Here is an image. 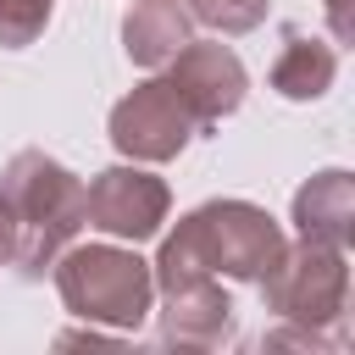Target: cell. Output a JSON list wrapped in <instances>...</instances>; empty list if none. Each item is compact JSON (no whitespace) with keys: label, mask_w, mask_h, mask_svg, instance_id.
I'll return each mask as SVG.
<instances>
[{"label":"cell","mask_w":355,"mask_h":355,"mask_svg":"<svg viewBox=\"0 0 355 355\" xmlns=\"http://www.w3.org/2000/svg\"><path fill=\"white\" fill-rule=\"evenodd\" d=\"M288 250L283 227L250 205V200H211L200 211H189L166 239H161V255L150 266L155 283H172V277H194V272H211V277H233V283H261L277 255Z\"/></svg>","instance_id":"6da1fadb"},{"label":"cell","mask_w":355,"mask_h":355,"mask_svg":"<svg viewBox=\"0 0 355 355\" xmlns=\"http://www.w3.org/2000/svg\"><path fill=\"white\" fill-rule=\"evenodd\" d=\"M17 255V222H11V205H6V194H0V266Z\"/></svg>","instance_id":"5bb4252c"},{"label":"cell","mask_w":355,"mask_h":355,"mask_svg":"<svg viewBox=\"0 0 355 355\" xmlns=\"http://www.w3.org/2000/svg\"><path fill=\"white\" fill-rule=\"evenodd\" d=\"M327 6V22H333V39L344 44L349 39V0H322Z\"/></svg>","instance_id":"9a60e30c"},{"label":"cell","mask_w":355,"mask_h":355,"mask_svg":"<svg viewBox=\"0 0 355 355\" xmlns=\"http://www.w3.org/2000/svg\"><path fill=\"white\" fill-rule=\"evenodd\" d=\"M183 6H189L194 22H205V28H216V33H250V28H261L266 11H272V0H183Z\"/></svg>","instance_id":"7c38bea8"},{"label":"cell","mask_w":355,"mask_h":355,"mask_svg":"<svg viewBox=\"0 0 355 355\" xmlns=\"http://www.w3.org/2000/svg\"><path fill=\"white\" fill-rule=\"evenodd\" d=\"M50 6H55V0H0V44H6V50H28V44L44 33Z\"/></svg>","instance_id":"4fadbf2b"},{"label":"cell","mask_w":355,"mask_h":355,"mask_svg":"<svg viewBox=\"0 0 355 355\" xmlns=\"http://www.w3.org/2000/svg\"><path fill=\"white\" fill-rule=\"evenodd\" d=\"M161 288V344L172 349H216L233 338V300L222 294V283L211 272L194 277H172L155 283Z\"/></svg>","instance_id":"ba28073f"},{"label":"cell","mask_w":355,"mask_h":355,"mask_svg":"<svg viewBox=\"0 0 355 355\" xmlns=\"http://www.w3.org/2000/svg\"><path fill=\"white\" fill-rule=\"evenodd\" d=\"M194 39V17L183 0H133L122 17V50L133 67H166Z\"/></svg>","instance_id":"30bf717a"},{"label":"cell","mask_w":355,"mask_h":355,"mask_svg":"<svg viewBox=\"0 0 355 355\" xmlns=\"http://www.w3.org/2000/svg\"><path fill=\"white\" fill-rule=\"evenodd\" d=\"M166 205H172L166 183L139 172V166H105L83 189V222L111 233V239H128V244L155 239L161 222H166Z\"/></svg>","instance_id":"8992f818"},{"label":"cell","mask_w":355,"mask_h":355,"mask_svg":"<svg viewBox=\"0 0 355 355\" xmlns=\"http://www.w3.org/2000/svg\"><path fill=\"white\" fill-rule=\"evenodd\" d=\"M294 227H300V239H322V244L349 250V239H355V178L344 166L316 172L294 194Z\"/></svg>","instance_id":"9c48e42d"},{"label":"cell","mask_w":355,"mask_h":355,"mask_svg":"<svg viewBox=\"0 0 355 355\" xmlns=\"http://www.w3.org/2000/svg\"><path fill=\"white\" fill-rule=\"evenodd\" d=\"M338 78V50L327 39H305V33H288L283 55L272 61V89L283 100H322Z\"/></svg>","instance_id":"8fae6325"},{"label":"cell","mask_w":355,"mask_h":355,"mask_svg":"<svg viewBox=\"0 0 355 355\" xmlns=\"http://www.w3.org/2000/svg\"><path fill=\"white\" fill-rule=\"evenodd\" d=\"M0 194L17 222V272L44 277L50 261L78 239L83 227V183L44 150H17L0 172Z\"/></svg>","instance_id":"7a4b0ae2"},{"label":"cell","mask_w":355,"mask_h":355,"mask_svg":"<svg viewBox=\"0 0 355 355\" xmlns=\"http://www.w3.org/2000/svg\"><path fill=\"white\" fill-rule=\"evenodd\" d=\"M194 116L189 105L172 94L166 78H150L139 83L133 94H122L111 105V144L128 155V161H172L189 139H194Z\"/></svg>","instance_id":"5b68a950"},{"label":"cell","mask_w":355,"mask_h":355,"mask_svg":"<svg viewBox=\"0 0 355 355\" xmlns=\"http://www.w3.org/2000/svg\"><path fill=\"white\" fill-rule=\"evenodd\" d=\"M50 266H55L61 305H67L78 322L133 333V327L150 316L155 277H150V261H139L133 250H116V244H78V250H61Z\"/></svg>","instance_id":"3957f363"},{"label":"cell","mask_w":355,"mask_h":355,"mask_svg":"<svg viewBox=\"0 0 355 355\" xmlns=\"http://www.w3.org/2000/svg\"><path fill=\"white\" fill-rule=\"evenodd\" d=\"M166 67H172V72H166L172 94L189 105V116H194L200 128H211V122H222V116H233V111L244 105L250 78H244V61H239L227 44H194V39H189Z\"/></svg>","instance_id":"52a82bcc"},{"label":"cell","mask_w":355,"mask_h":355,"mask_svg":"<svg viewBox=\"0 0 355 355\" xmlns=\"http://www.w3.org/2000/svg\"><path fill=\"white\" fill-rule=\"evenodd\" d=\"M266 311L300 327H322L333 338H344V300H349V266L338 244L322 239H300L277 255V266L261 277Z\"/></svg>","instance_id":"277c9868"}]
</instances>
